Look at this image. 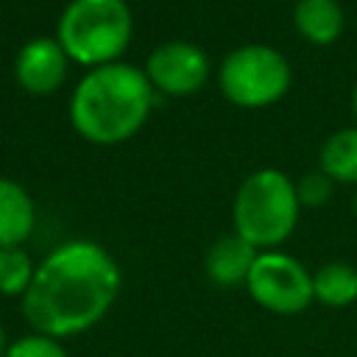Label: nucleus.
<instances>
[{"instance_id": "f257e3e1", "label": "nucleus", "mask_w": 357, "mask_h": 357, "mask_svg": "<svg viewBox=\"0 0 357 357\" xmlns=\"http://www.w3.org/2000/svg\"><path fill=\"white\" fill-rule=\"evenodd\" d=\"M123 273L95 240H67L36 262L33 282L20 301L31 332L59 340L98 326L120 296Z\"/></svg>"}, {"instance_id": "f03ea898", "label": "nucleus", "mask_w": 357, "mask_h": 357, "mask_svg": "<svg viewBox=\"0 0 357 357\" xmlns=\"http://www.w3.org/2000/svg\"><path fill=\"white\" fill-rule=\"evenodd\" d=\"M151 103L153 86L145 70L114 61L89 70L78 81L70 98V123L95 145H117L145 126Z\"/></svg>"}, {"instance_id": "7ed1b4c3", "label": "nucleus", "mask_w": 357, "mask_h": 357, "mask_svg": "<svg viewBox=\"0 0 357 357\" xmlns=\"http://www.w3.org/2000/svg\"><path fill=\"white\" fill-rule=\"evenodd\" d=\"M296 181L282 170L262 167L243 178L231 204L234 231L257 251H273L282 245L298 223Z\"/></svg>"}, {"instance_id": "20e7f679", "label": "nucleus", "mask_w": 357, "mask_h": 357, "mask_svg": "<svg viewBox=\"0 0 357 357\" xmlns=\"http://www.w3.org/2000/svg\"><path fill=\"white\" fill-rule=\"evenodd\" d=\"M59 45L84 67L114 64L131 39L126 0H70L59 17Z\"/></svg>"}, {"instance_id": "39448f33", "label": "nucleus", "mask_w": 357, "mask_h": 357, "mask_svg": "<svg viewBox=\"0 0 357 357\" xmlns=\"http://www.w3.org/2000/svg\"><path fill=\"white\" fill-rule=\"evenodd\" d=\"M290 78L287 59L268 45H243L231 50L218 70L220 92L243 109L276 103L290 89Z\"/></svg>"}, {"instance_id": "423d86ee", "label": "nucleus", "mask_w": 357, "mask_h": 357, "mask_svg": "<svg viewBox=\"0 0 357 357\" xmlns=\"http://www.w3.org/2000/svg\"><path fill=\"white\" fill-rule=\"evenodd\" d=\"M245 290L257 307L273 315H298L315 301L312 273L296 257L276 248L257 254L245 279Z\"/></svg>"}, {"instance_id": "0eeeda50", "label": "nucleus", "mask_w": 357, "mask_h": 357, "mask_svg": "<svg viewBox=\"0 0 357 357\" xmlns=\"http://www.w3.org/2000/svg\"><path fill=\"white\" fill-rule=\"evenodd\" d=\"M145 75L151 86L165 95H195L209 78V59L192 42H165L151 50L145 61Z\"/></svg>"}, {"instance_id": "6e6552de", "label": "nucleus", "mask_w": 357, "mask_h": 357, "mask_svg": "<svg viewBox=\"0 0 357 357\" xmlns=\"http://www.w3.org/2000/svg\"><path fill=\"white\" fill-rule=\"evenodd\" d=\"M67 53L59 45V39L36 36L28 39L14 61V75L20 86L31 95H50L56 92L67 78Z\"/></svg>"}, {"instance_id": "1a4fd4ad", "label": "nucleus", "mask_w": 357, "mask_h": 357, "mask_svg": "<svg viewBox=\"0 0 357 357\" xmlns=\"http://www.w3.org/2000/svg\"><path fill=\"white\" fill-rule=\"evenodd\" d=\"M257 254H259V251H257L248 240H243L237 231L223 234V237H218V240L212 243V248L206 251V259H204L206 276H209L215 284H220V287L245 284Z\"/></svg>"}, {"instance_id": "9d476101", "label": "nucleus", "mask_w": 357, "mask_h": 357, "mask_svg": "<svg viewBox=\"0 0 357 357\" xmlns=\"http://www.w3.org/2000/svg\"><path fill=\"white\" fill-rule=\"evenodd\" d=\"M36 223V209L28 190L0 176V248L22 245Z\"/></svg>"}, {"instance_id": "9b49d317", "label": "nucleus", "mask_w": 357, "mask_h": 357, "mask_svg": "<svg viewBox=\"0 0 357 357\" xmlns=\"http://www.w3.org/2000/svg\"><path fill=\"white\" fill-rule=\"evenodd\" d=\"M296 31L312 45H332L343 33V8L337 0H298L293 8Z\"/></svg>"}, {"instance_id": "f8f14e48", "label": "nucleus", "mask_w": 357, "mask_h": 357, "mask_svg": "<svg viewBox=\"0 0 357 357\" xmlns=\"http://www.w3.org/2000/svg\"><path fill=\"white\" fill-rule=\"evenodd\" d=\"M312 296L318 304L340 310L357 301V268L349 262H326L312 273Z\"/></svg>"}, {"instance_id": "ddd939ff", "label": "nucleus", "mask_w": 357, "mask_h": 357, "mask_svg": "<svg viewBox=\"0 0 357 357\" xmlns=\"http://www.w3.org/2000/svg\"><path fill=\"white\" fill-rule=\"evenodd\" d=\"M321 170L332 181L357 184V128H340L324 142Z\"/></svg>"}, {"instance_id": "4468645a", "label": "nucleus", "mask_w": 357, "mask_h": 357, "mask_svg": "<svg viewBox=\"0 0 357 357\" xmlns=\"http://www.w3.org/2000/svg\"><path fill=\"white\" fill-rule=\"evenodd\" d=\"M33 273H36V262L22 245L0 248V296L22 301V296L33 282Z\"/></svg>"}, {"instance_id": "2eb2a0df", "label": "nucleus", "mask_w": 357, "mask_h": 357, "mask_svg": "<svg viewBox=\"0 0 357 357\" xmlns=\"http://www.w3.org/2000/svg\"><path fill=\"white\" fill-rule=\"evenodd\" d=\"M6 357H70V354L59 337H50L42 332H28L8 343Z\"/></svg>"}, {"instance_id": "dca6fc26", "label": "nucleus", "mask_w": 357, "mask_h": 357, "mask_svg": "<svg viewBox=\"0 0 357 357\" xmlns=\"http://www.w3.org/2000/svg\"><path fill=\"white\" fill-rule=\"evenodd\" d=\"M332 178L324 170H310L296 181V195L301 206H324L332 198Z\"/></svg>"}, {"instance_id": "f3484780", "label": "nucleus", "mask_w": 357, "mask_h": 357, "mask_svg": "<svg viewBox=\"0 0 357 357\" xmlns=\"http://www.w3.org/2000/svg\"><path fill=\"white\" fill-rule=\"evenodd\" d=\"M8 332H6V324L0 321V357H6V351H8Z\"/></svg>"}, {"instance_id": "a211bd4d", "label": "nucleus", "mask_w": 357, "mask_h": 357, "mask_svg": "<svg viewBox=\"0 0 357 357\" xmlns=\"http://www.w3.org/2000/svg\"><path fill=\"white\" fill-rule=\"evenodd\" d=\"M351 109H354V117H357V86H354V92H351Z\"/></svg>"}, {"instance_id": "6ab92c4d", "label": "nucleus", "mask_w": 357, "mask_h": 357, "mask_svg": "<svg viewBox=\"0 0 357 357\" xmlns=\"http://www.w3.org/2000/svg\"><path fill=\"white\" fill-rule=\"evenodd\" d=\"M354 215H357V195H354Z\"/></svg>"}, {"instance_id": "aec40b11", "label": "nucleus", "mask_w": 357, "mask_h": 357, "mask_svg": "<svg viewBox=\"0 0 357 357\" xmlns=\"http://www.w3.org/2000/svg\"><path fill=\"white\" fill-rule=\"evenodd\" d=\"M296 3H298V0H296Z\"/></svg>"}]
</instances>
